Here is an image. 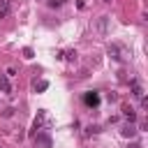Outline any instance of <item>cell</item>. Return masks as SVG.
Wrapping results in <instances>:
<instances>
[{
	"mask_svg": "<svg viewBox=\"0 0 148 148\" xmlns=\"http://www.w3.org/2000/svg\"><path fill=\"white\" fill-rule=\"evenodd\" d=\"M0 92H5V95L12 92V83H9V76L7 74H0Z\"/></svg>",
	"mask_w": 148,
	"mask_h": 148,
	"instance_id": "obj_5",
	"label": "cell"
},
{
	"mask_svg": "<svg viewBox=\"0 0 148 148\" xmlns=\"http://www.w3.org/2000/svg\"><path fill=\"white\" fill-rule=\"evenodd\" d=\"M32 56H35V53H32V49H30V46H25V49H23V58H28V60H30Z\"/></svg>",
	"mask_w": 148,
	"mask_h": 148,
	"instance_id": "obj_15",
	"label": "cell"
},
{
	"mask_svg": "<svg viewBox=\"0 0 148 148\" xmlns=\"http://www.w3.org/2000/svg\"><path fill=\"white\" fill-rule=\"evenodd\" d=\"M99 132V125H88L86 127V136H90V134H97Z\"/></svg>",
	"mask_w": 148,
	"mask_h": 148,
	"instance_id": "obj_12",
	"label": "cell"
},
{
	"mask_svg": "<svg viewBox=\"0 0 148 148\" xmlns=\"http://www.w3.org/2000/svg\"><path fill=\"white\" fill-rule=\"evenodd\" d=\"M12 113H14V109H5V111H2V116H5V118H9Z\"/></svg>",
	"mask_w": 148,
	"mask_h": 148,
	"instance_id": "obj_17",
	"label": "cell"
},
{
	"mask_svg": "<svg viewBox=\"0 0 148 148\" xmlns=\"http://www.w3.org/2000/svg\"><path fill=\"white\" fill-rule=\"evenodd\" d=\"M32 88H35V92H44V90L49 88V81H44V79L37 81V79H35V81H32Z\"/></svg>",
	"mask_w": 148,
	"mask_h": 148,
	"instance_id": "obj_9",
	"label": "cell"
},
{
	"mask_svg": "<svg viewBox=\"0 0 148 148\" xmlns=\"http://www.w3.org/2000/svg\"><path fill=\"white\" fill-rule=\"evenodd\" d=\"M35 141H37V143H42L44 148H51V139H49L44 132H35Z\"/></svg>",
	"mask_w": 148,
	"mask_h": 148,
	"instance_id": "obj_7",
	"label": "cell"
},
{
	"mask_svg": "<svg viewBox=\"0 0 148 148\" xmlns=\"http://www.w3.org/2000/svg\"><path fill=\"white\" fill-rule=\"evenodd\" d=\"M106 2H109V0H106Z\"/></svg>",
	"mask_w": 148,
	"mask_h": 148,
	"instance_id": "obj_19",
	"label": "cell"
},
{
	"mask_svg": "<svg viewBox=\"0 0 148 148\" xmlns=\"http://www.w3.org/2000/svg\"><path fill=\"white\" fill-rule=\"evenodd\" d=\"M132 97H136V99H141V97H143V88H141L136 81H132Z\"/></svg>",
	"mask_w": 148,
	"mask_h": 148,
	"instance_id": "obj_10",
	"label": "cell"
},
{
	"mask_svg": "<svg viewBox=\"0 0 148 148\" xmlns=\"http://www.w3.org/2000/svg\"><path fill=\"white\" fill-rule=\"evenodd\" d=\"M106 99H109V102H116V99H118V95H116V92H109V95H106Z\"/></svg>",
	"mask_w": 148,
	"mask_h": 148,
	"instance_id": "obj_16",
	"label": "cell"
},
{
	"mask_svg": "<svg viewBox=\"0 0 148 148\" xmlns=\"http://www.w3.org/2000/svg\"><path fill=\"white\" fill-rule=\"evenodd\" d=\"M62 56H65V58H67V60H69V62H74V60H76V56H79V53H76V51H74V49H72V51H67V53H62Z\"/></svg>",
	"mask_w": 148,
	"mask_h": 148,
	"instance_id": "obj_13",
	"label": "cell"
},
{
	"mask_svg": "<svg viewBox=\"0 0 148 148\" xmlns=\"http://www.w3.org/2000/svg\"><path fill=\"white\" fill-rule=\"evenodd\" d=\"M109 56H111L113 60H118V62H123L127 53H125V49H123V46H118V44H111V46H109Z\"/></svg>",
	"mask_w": 148,
	"mask_h": 148,
	"instance_id": "obj_4",
	"label": "cell"
},
{
	"mask_svg": "<svg viewBox=\"0 0 148 148\" xmlns=\"http://www.w3.org/2000/svg\"><path fill=\"white\" fill-rule=\"evenodd\" d=\"M51 123H53V120L49 118L46 109H39V111H37V118H35V123H32V134L39 132V130H44V125H51Z\"/></svg>",
	"mask_w": 148,
	"mask_h": 148,
	"instance_id": "obj_1",
	"label": "cell"
},
{
	"mask_svg": "<svg viewBox=\"0 0 148 148\" xmlns=\"http://www.w3.org/2000/svg\"><path fill=\"white\" fill-rule=\"evenodd\" d=\"M9 14V2L7 0H0V18H5Z\"/></svg>",
	"mask_w": 148,
	"mask_h": 148,
	"instance_id": "obj_11",
	"label": "cell"
},
{
	"mask_svg": "<svg viewBox=\"0 0 148 148\" xmlns=\"http://www.w3.org/2000/svg\"><path fill=\"white\" fill-rule=\"evenodd\" d=\"M127 148H143V146H141V143H139V141H132V143H130V146H127Z\"/></svg>",
	"mask_w": 148,
	"mask_h": 148,
	"instance_id": "obj_18",
	"label": "cell"
},
{
	"mask_svg": "<svg viewBox=\"0 0 148 148\" xmlns=\"http://www.w3.org/2000/svg\"><path fill=\"white\" fill-rule=\"evenodd\" d=\"M123 118L130 120V123H134V120H136V111H134L132 106H123Z\"/></svg>",
	"mask_w": 148,
	"mask_h": 148,
	"instance_id": "obj_8",
	"label": "cell"
},
{
	"mask_svg": "<svg viewBox=\"0 0 148 148\" xmlns=\"http://www.w3.org/2000/svg\"><path fill=\"white\" fill-rule=\"evenodd\" d=\"M83 104L90 106V109H97V106H99V92H95V90L83 92Z\"/></svg>",
	"mask_w": 148,
	"mask_h": 148,
	"instance_id": "obj_3",
	"label": "cell"
},
{
	"mask_svg": "<svg viewBox=\"0 0 148 148\" xmlns=\"http://www.w3.org/2000/svg\"><path fill=\"white\" fill-rule=\"evenodd\" d=\"M92 28H95V32H97L99 37H106V35H109V16H99V18H95Z\"/></svg>",
	"mask_w": 148,
	"mask_h": 148,
	"instance_id": "obj_2",
	"label": "cell"
},
{
	"mask_svg": "<svg viewBox=\"0 0 148 148\" xmlns=\"http://www.w3.org/2000/svg\"><path fill=\"white\" fill-rule=\"evenodd\" d=\"M120 134H123V136H127V139H132V136H136V127H134L132 123H127V125H123V127H120Z\"/></svg>",
	"mask_w": 148,
	"mask_h": 148,
	"instance_id": "obj_6",
	"label": "cell"
},
{
	"mask_svg": "<svg viewBox=\"0 0 148 148\" xmlns=\"http://www.w3.org/2000/svg\"><path fill=\"white\" fill-rule=\"evenodd\" d=\"M46 5H49L51 9H56V7H60V5H62V0H46Z\"/></svg>",
	"mask_w": 148,
	"mask_h": 148,
	"instance_id": "obj_14",
	"label": "cell"
}]
</instances>
